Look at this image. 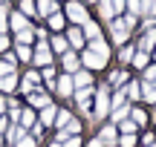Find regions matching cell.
Listing matches in <instances>:
<instances>
[{"instance_id":"cell-36","label":"cell","mask_w":156,"mask_h":147,"mask_svg":"<svg viewBox=\"0 0 156 147\" xmlns=\"http://www.w3.org/2000/svg\"><path fill=\"white\" fill-rule=\"evenodd\" d=\"M17 58H20V61H29V58H32L29 46H17Z\"/></svg>"},{"instance_id":"cell-13","label":"cell","mask_w":156,"mask_h":147,"mask_svg":"<svg viewBox=\"0 0 156 147\" xmlns=\"http://www.w3.org/2000/svg\"><path fill=\"white\" fill-rule=\"evenodd\" d=\"M98 9H101V15H104V20H113V17H116V12H113V3H110V0H98Z\"/></svg>"},{"instance_id":"cell-48","label":"cell","mask_w":156,"mask_h":147,"mask_svg":"<svg viewBox=\"0 0 156 147\" xmlns=\"http://www.w3.org/2000/svg\"><path fill=\"white\" fill-rule=\"evenodd\" d=\"M90 147H104V142H101V138H95V142H90Z\"/></svg>"},{"instance_id":"cell-51","label":"cell","mask_w":156,"mask_h":147,"mask_svg":"<svg viewBox=\"0 0 156 147\" xmlns=\"http://www.w3.org/2000/svg\"><path fill=\"white\" fill-rule=\"evenodd\" d=\"M151 147H156V142H153V144H151Z\"/></svg>"},{"instance_id":"cell-50","label":"cell","mask_w":156,"mask_h":147,"mask_svg":"<svg viewBox=\"0 0 156 147\" xmlns=\"http://www.w3.org/2000/svg\"><path fill=\"white\" fill-rule=\"evenodd\" d=\"M84 3H98V0H84Z\"/></svg>"},{"instance_id":"cell-41","label":"cell","mask_w":156,"mask_h":147,"mask_svg":"<svg viewBox=\"0 0 156 147\" xmlns=\"http://www.w3.org/2000/svg\"><path fill=\"white\" fill-rule=\"evenodd\" d=\"M9 113H12V118H20V107L17 104H9Z\"/></svg>"},{"instance_id":"cell-23","label":"cell","mask_w":156,"mask_h":147,"mask_svg":"<svg viewBox=\"0 0 156 147\" xmlns=\"http://www.w3.org/2000/svg\"><path fill=\"white\" fill-rule=\"evenodd\" d=\"M35 144H38V138H35V136H20L15 142V147H35Z\"/></svg>"},{"instance_id":"cell-17","label":"cell","mask_w":156,"mask_h":147,"mask_svg":"<svg viewBox=\"0 0 156 147\" xmlns=\"http://www.w3.org/2000/svg\"><path fill=\"white\" fill-rule=\"evenodd\" d=\"M35 84H41V75H38V72H29L26 78H23V90L32 92V87H35Z\"/></svg>"},{"instance_id":"cell-40","label":"cell","mask_w":156,"mask_h":147,"mask_svg":"<svg viewBox=\"0 0 156 147\" xmlns=\"http://www.w3.org/2000/svg\"><path fill=\"white\" fill-rule=\"evenodd\" d=\"M133 121L136 124H145V113H142V110H133Z\"/></svg>"},{"instance_id":"cell-49","label":"cell","mask_w":156,"mask_h":147,"mask_svg":"<svg viewBox=\"0 0 156 147\" xmlns=\"http://www.w3.org/2000/svg\"><path fill=\"white\" fill-rule=\"evenodd\" d=\"M3 107H6V104H3V98H0V113H3Z\"/></svg>"},{"instance_id":"cell-45","label":"cell","mask_w":156,"mask_h":147,"mask_svg":"<svg viewBox=\"0 0 156 147\" xmlns=\"http://www.w3.org/2000/svg\"><path fill=\"white\" fill-rule=\"evenodd\" d=\"M6 46H9V38H6V35H0V52H3Z\"/></svg>"},{"instance_id":"cell-44","label":"cell","mask_w":156,"mask_h":147,"mask_svg":"<svg viewBox=\"0 0 156 147\" xmlns=\"http://www.w3.org/2000/svg\"><path fill=\"white\" fill-rule=\"evenodd\" d=\"M130 58H133V49H127V46H124V49H122V61H130Z\"/></svg>"},{"instance_id":"cell-2","label":"cell","mask_w":156,"mask_h":147,"mask_svg":"<svg viewBox=\"0 0 156 147\" xmlns=\"http://www.w3.org/2000/svg\"><path fill=\"white\" fill-rule=\"evenodd\" d=\"M84 63H87L90 69H101V67H107V58H101V55H95L93 49H87L84 52Z\"/></svg>"},{"instance_id":"cell-15","label":"cell","mask_w":156,"mask_h":147,"mask_svg":"<svg viewBox=\"0 0 156 147\" xmlns=\"http://www.w3.org/2000/svg\"><path fill=\"white\" fill-rule=\"evenodd\" d=\"M64 69H67V72H75L78 69V58L73 52H64Z\"/></svg>"},{"instance_id":"cell-7","label":"cell","mask_w":156,"mask_h":147,"mask_svg":"<svg viewBox=\"0 0 156 147\" xmlns=\"http://www.w3.org/2000/svg\"><path fill=\"white\" fill-rule=\"evenodd\" d=\"M38 12L49 17V15H55V12H58V6H55V0H38Z\"/></svg>"},{"instance_id":"cell-10","label":"cell","mask_w":156,"mask_h":147,"mask_svg":"<svg viewBox=\"0 0 156 147\" xmlns=\"http://www.w3.org/2000/svg\"><path fill=\"white\" fill-rule=\"evenodd\" d=\"M75 101H78V107H81V110H90V87H84V90H78Z\"/></svg>"},{"instance_id":"cell-24","label":"cell","mask_w":156,"mask_h":147,"mask_svg":"<svg viewBox=\"0 0 156 147\" xmlns=\"http://www.w3.org/2000/svg\"><path fill=\"white\" fill-rule=\"evenodd\" d=\"M84 35H87V38H98V26H95V23L93 20H87V23H84Z\"/></svg>"},{"instance_id":"cell-22","label":"cell","mask_w":156,"mask_h":147,"mask_svg":"<svg viewBox=\"0 0 156 147\" xmlns=\"http://www.w3.org/2000/svg\"><path fill=\"white\" fill-rule=\"evenodd\" d=\"M67 40H69V43H73V46H81V43H84V32H81V29H73Z\"/></svg>"},{"instance_id":"cell-4","label":"cell","mask_w":156,"mask_h":147,"mask_svg":"<svg viewBox=\"0 0 156 147\" xmlns=\"http://www.w3.org/2000/svg\"><path fill=\"white\" fill-rule=\"evenodd\" d=\"M35 61L38 63H52V55H49V46H46V40H38V49H35Z\"/></svg>"},{"instance_id":"cell-47","label":"cell","mask_w":156,"mask_h":147,"mask_svg":"<svg viewBox=\"0 0 156 147\" xmlns=\"http://www.w3.org/2000/svg\"><path fill=\"white\" fill-rule=\"evenodd\" d=\"M147 15H153V17H156V0H151V9H147Z\"/></svg>"},{"instance_id":"cell-21","label":"cell","mask_w":156,"mask_h":147,"mask_svg":"<svg viewBox=\"0 0 156 147\" xmlns=\"http://www.w3.org/2000/svg\"><path fill=\"white\" fill-rule=\"evenodd\" d=\"M20 124L23 127H32L35 124V113H32V110H20Z\"/></svg>"},{"instance_id":"cell-26","label":"cell","mask_w":156,"mask_h":147,"mask_svg":"<svg viewBox=\"0 0 156 147\" xmlns=\"http://www.w3.org/2000/svg\"><path fill=\"white\" fill-rule=\"evenodd\" d=\"M55 124H58V130L69 124V113H67V110H61V113H55Z\"/></svg>"},{"instance_id":"cell-43","label":"cell","mask_w":156,"mask_h":147,"mask_svg":"<svg viewBox=\"0 0 156 147\" xmlns=\"http://www.w3.org/2000/svg\"><path fill=\"white\" fill-rule=\"evenodd\" d=\"M110 3H113V12H122L124 9V0H110Z\"/></svg>"},{"instance_id":"cell-11","label":"cell","mask_w":156,"mask_h":147,"mask_svg":"<svg viewBox=\"0 0 156 147\" xmlns=\"http://www.w3.org/2000/svg\"><path fill=\"white\" fill-rule=\"evenodd\" d=\"M73 84H75V87H81V90H84V87H90V84H93V75H90V72H75Z\"/></svg>"},{"instance_id":"cell-31","label":"cell","mask_w":156,"mask_h":147,"mask_svg":"<svg viewBox=\"0 0 156 147\" xmlns=\"http://www.w3.org/2000/svg\"><path fill=\"white\" fill-rule=\"evenodd\" d=\"M127 110L130 107H116V110H113V121H124V118H127Z\"/></svg>"},{"instance_id":"cell-34","label":"cell","mask_w":156,"mask_h":147,"mask_svg":"<svg viewBox=\"0 0 156 147\" xmlns=\"http://www.w3.org/2000/svg\"><path fill=\"white\" fill-rule=\"evenodd\" d=\"M20 136H23V127H12V130H9V142H12V144H15Z\"/></svg>"},{"instance_id":"cell-39","label":"cell","mask_w":156,"mask_h":147,"mask_svg":"<svg viewBox=\"0 0 156 147\" xmlns=\"http://www.w3.org/2000/svg\"><path fill=\"white\" fill-rule=\"evenodd\" d=\"M122 144H124V147H133V144H136V136H133V133H127V136L122 138Z\"/></svg>"},{"instance_id":"cell-33","label":"cell","mask_w":156,"mask_h":147,"mask_svg":"<svg viewBox=\"0 0 156 147\" xmlns=\"http://www.w3.org/2000/svg\"><path fill=\"white\" fill-rule=\"evenodd\" d=\"M133 67H139V69H145V67H147V55H145V52H139V55L133 58Z\"/></svg>"},{"instance_id":"cell-16","label":"cell","mask_w":156,"mask_h":147,"mask_svg":"<svg viewBox=\"0 0 156 147\" xmlns=\"http://www.w3.org/2000/svg\"><path fill=\"white\" fill-rule=\"evenodd\" d=\"M41 121H44V124H52V121H55V107H52V104H46V107L41 110Z\"/></svg>"},{"instance_id":"cell-30","label":"cell","mask_w":156,"mask_h":147,"mask_svg":"<svg viewBox=\"0 0 156 147\" xmlns=\"http://www.w3.org/2000/svg\"><path fill=\"white\" fill-rule=\"evenodd\" d=\"M20 9H23V15H35V12H38V6H35L32 0H20Z\"/></svg>"},{"instance_id":"cell-29","label":"cell","mask_w":156,"mask_h":147,"mask_svg":"<svg viewBox=\"0 0 156 147\" xmlns=\"http://www.w3.org/2000/svg\"><path fill=\"white\" fill-rule=\"evenodd\" d=\"M124 6H127L130 15H139L142 12V0H124Z\"/></svg>"},{"instance_id":"cell-18","label":"cell","mask_w":156,"mask_h":147,"mask_svg":"<svg viewBox=\"0 0 156 147\" xmlns=\"http://www.w3.org/2000/svg\"><path fill=\"white\" fill-rule=\"evenodd\" d=\"M29 101H32L35 107H46V104H49V98H46L44 92H29Z\"/></svg>"},{"instance_id":"cell-32","label":"cell","mask_w":156,"mask_h":147,"mask_svg":"<svg viewBox=\"0 0 156 147\" xmlns=\"http://www.w3.org/2000/svg\"><path fill=\"white\" fill-rule=\"evenodd\" d=\"M153 43H156V29L151 26V29H147V35H145V49H151Z\"/></svg>"},{"instance_id":"cell-38","label":"cell","mask_w":156,"mask_h":147,"mask_svg":"<svg viewBox=\"0 0 156 147\" xmlns=\"http://www.w3.org/2000/svg\"><path fill=\"white\" fill-rule=\"evenodd\" d=\"M78 130H81V124H78V121H69L64 133H67V136H73V133H78Z\"/></svg>"},{"instance_id":"cell-42","label":"cell","mask_w":156,"mask_h":147,"mask_svg":"<svg viewBox=\"0 0 156 147\" xmlns=\"http://www.w3.org/2000/svg\"><path fill=\"white\" fill-rule=\"evenodd\" d=\"M3 29H6V9L0 6V32H3Z\"/></svg>"},{"instance_id":"cell-5","label":"cell","mask_w":156,"mask_h":147,"mask_svg":"<svg viewBox=\"0 0 156 147\" xmlns=\"http://www.w3.org/2000/svg\"><path fill=\"white\" fill-rule=\"evenodd\" d=\"M113 38H116L119 43L127 40V23H124V20H113Z\"/></svg>"},{"instance_id":"cell-19","label":"cell","mask_w":156,"mask_h":147,"mask_svg":"<svg viewBox=\"0 0 156 147\" xmlns=\"http://www.w3.org/2000/svg\"><path fill=\"white\" fill-rule=\"evenodd\" d=\"M101 142L104 144H116V127H104V130H101Z\"/></svg>"},{"instance_id":"cell-25","label":"cell","mask_w":156,"mask_h":147,"mask_svg":"<svg viewBox=\"0 0 156 147\" xmlns=\"http://www.w3.org/2000/svg\"><path fill=\"white\" fill-rule=\"evenodd\" d=\"M67 46H69V40H64L61 35H58V38H52V49H55V52H67Z\"/></svg>"},{"instance_id":"cell-1","label":"cell","mask_w":156,"mask_h":147,"mask_svg":"<svg viewBox=\"0 0 156 147\" xmlns=\"http://www.w3.org/2000/svg\"><path fill=\"white\" fill-rule=\"evenodd\" d=\"M67 17L73 23H78V26H84V23L90 20V17H87V9H84L81 3H75V0H73V3H67Z\"/></svg>"},{"instance_id":"cell-27","label":"cell","mask_w":156,"mask_h":147,"mask_svg":"<svg viewBox=\"0 0 156 147\" xmlns=\"http://www.w3.org/2000/svg\"><path fill=\"white\" fill-rule=\"evenodd\" d=\"M145 90H142V95L147 98V101H156V84H142Z\"/></svg>"},{"instance_id":"cell-52","label":"cell","mask_w":156,"mask_h":147,"mask_svg":"<svg viewBox=\"0 0 156 147\" xmlns=\"http://www.w3.org/2000/svg\"><path fill=\"white\" fill-rule=\"evenodd\" d=\"M153 81H156V78H153Z\"/></svg>"},{"instance_id":"cell-12","label":"cell","mask_w":156,"mask_h":147,"mask_svg":"<svg viewBox=\"0 0 156 147\" xmlns=\"http://www.w3.org/2000/svg\"><path fill=\"white\" fill-rule=\"evenodd\" d=\"M12 72H15V55H9L6 61H0V78H3V75H12Z\"/></svg>"},{"instance_id":"cell-9","label":"cell","mask_w":156,"mask_h":147,"mask_svg":"<svg viewBox=\"0 0 156 147\" xmlns=\"http://www.w3.org/2000/svg\"><path fill=\"white\" fill-rule=\"evenodd\" d=\"M15 87H17V78H15V72H12V75H3V78H0V90H3V92H12Z\"/></svg>"},{"instance_id":"cell-28","label":"cell","mask_w":156,"mask_h":147,"mask_svg":"<svg viewBox=\"0 0 156 147\" xmlns=\"http://www.w3.org/2000/svg\"><path fill=\"white\" fill-rule=\"evenodd\" d=\"M17 43H20V46L32 43V32H29V29H20V32H17Z\"/></svg>"},{"instance_id":"cell-20","label":"cell","mask_w":156,"mask_h":147,"mask_svg":"<svg viewBox=\"0 0 156 147\" xmlns=\"http://www.w3.org/2000/svg\"><path fill=\"white\" fill-rule=\"evenodd\" d=\"M64 23H67V17H64L61 12H55V15H49V26H52V29H64Z\"/></svg>"},{"instance_id":"cell-37","label":"cell","mask_w":156,"mask_h":147,"mask_svg":"<svg viewBox=\"0 0 156 147\" xmlns=\"http://www.w3.org/2000/svg\"><path fill=\"white\" fill-rule=\"evenodd\" d=\"M122 130L124 133H136V121H127V118H124L122 121Z\"/></svg>"},{"instance_id":"cell-46","label":"cell","mask_w":156,"mask_h":147,"mask_svg":"<svg viewBox=\"0 0 156 147\" xmlns=\"http://www.w3.org/2000/svg\"><path fill=\"white\" fill-rule=\"evenodd\" d=\"M64 147H81V142H78V138H69V142L64 144Z\"/></svg>"},{"instance_id":"cell-3","label":"cell","mask_w":156,"mask_h":147,"mask_svg":"<svg viewBox=\"0 0 156 147\" xmlns=\"http://www.w3.org/2000/svg\"><path fill=\"white\" fill-rule=\"evenodd\" d=\"M107 110H110V98H107V90H98V95H95V115H107Z\"/></svg>"},{"instance_id":"cell-35","label":"cell","mask_w":156,"mask_h":147,"mask_svg":"<svg viewBox=\"0 0 156 147\" xmlns=\"http://www.w3.org/2000/svg\"><path fill=\"white\" fill-rule=\"evenodd\" d=\"M139 87H142V84H127V95H130V98H139V95H142Z\"/></svg>"},{"instance_id":"cell-14","label":"cell","mask_w":156,"mask_h":147,"mask_svg":"<svg viewBox=\"0 0 156 147\" xmlns=\"http://www.w3.org/2000/svg\"><path fill=\"white\" fill-rule=\"evenodd\" d=\"M9 26L15 29V32H20V29H26V17L23 15H9Z\"/></svg>"},{"instance_id":"cell-6","label":"cell","mask_w":156,"mask_h":147,"mask_svg":"<svg viewBox=\"0 0 156 147\" xmlns=\"http://www.w3.org/2000/svg\"><path fill=\"white\" fill-rule=\"evenodd\" d=\"M90 49H93L95 55H101V58H110V46H107V43H104L101 38H95L93 43H90Z\"/></svg>"},{"instance_id":"cell-8","label":"cell","mask_w":156,"mask_h":147,"mask_svg":"<svg viewBox=\"0 0 156 147\" xmlns=\"http://www.w3.org/2000/svg\"><path fill=\"white\" fill-rule=\"evenodd\" d=\"M73 87H75V84H73V78H69V75H64V78L55 84V90L61 92V95H69V92H73Z\"/></svg>"}]
</instances>
